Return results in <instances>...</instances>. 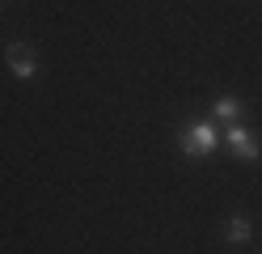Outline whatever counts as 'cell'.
<instances>
[{"mask_svg":"<svg viewBox=\"0 0 262 254\" xmlns=\"http://www.w3.org/2000/svg\"><path fill=\"white\" fill-rule=\"evenodd\" d=\"M220 135H216V123H207V119H190V123L178 127V148L186 152L194 161H207L211 152H216Z\"/></svg>","mask_w":262,"mask_h":254,"instance_id":"obj_1","label":"cell"},{"mask_svg":"<svg viewBox=\"0 0 262 254\" xmlns=\"http://www.w3.org/2000/svg\"><path fill=\"white\" fill-rule=\"evenodd\" d=\"M5 60H9V68H13V76H21V81L38 76V51L30 47V43H9V47H5Z\"/></svg>","mask_w":262,"mask_h":254,"instance_id":"obj_2","label":"cell"},{"mask_svg":"<svg viewBox=\"0 0 262 254\" xmlns=\"http://www.w3.org/2000/svg\"><path fill=\"white\" fill-rule=\"evenodd\" d=\"M228 148H233L241 161H258V157H262L258 140L250 135V127H241V123H233V127H228Z\"/></svg>","mask_w":262,"mask_h":254,"instance_id":"obj_3","label":"cell"},{"mask_svg":"<svg viewBox=\"0 0 262 254\" xmlns=\"http://www.w3.org/2000/svg\"><path fill=\"white\" fill-rule=\"evenodd\" d=\"M211 119H216V123H224V127L241 123V119H245L241 97H216V102H211Z\"/></svg>","mask_w":262,"mask_h":254,"instance_id":"obj_4","label":"cell"},{"mask_svg":"<svg viewBox=\"0 0 262 254\" xmlns=\"http://www.w3.org/2000/svg\"><path fill=\"white\" fill-rule=\"evenodd\" d=\"M250 237H254V225H250L245 216H228V220H224V242H233V246H245Z\"/></svg>","mask_w":262,"mask_h":254,"instance_id":"obj_5","label":"cell"}]
</instances>
